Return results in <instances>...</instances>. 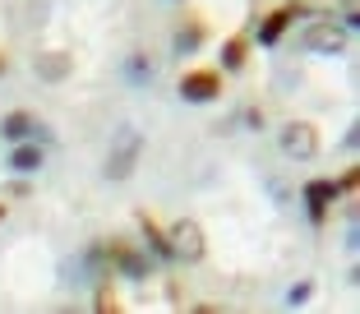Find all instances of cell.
I'll return each mask as SVG.
<instances>
[{
    "label": "cell",
    "instance_id": "obj_1",
    "mask_svg": "<svg viewBox=\"0 0 360 314\" xmlns=\"http://www.w3.org/2000/svg\"><path fill=\"white\" fill-rule=\"evenodd\" d=\"M139 153H143V134H139L134 125H125L116 134V144H111V153H106V180H129Z\"/></svg>",
    "mask_w": 360,
    "mask_h": 314
},
{
    "label": "cell",
    "instance_id": "obj_2",
    "mask_svg": "<svg viewBox=\"0 0 360 314\" xmlns=\"http://www.w3.org/2000/svg\"><path fill=\"white\" fill-rule=\"evenodd\" d=\"M277 148H282L291 162H314L319 157V125H309V120H286L282 134H277Z\"/></svg>",
    "mask_w": 360,
    "mask_h": 314
},
{
    "label": "cell",
    "instance_id": "obj_3",
    "mask_svg": "<svg viewBox=\"0 0 360 314\" xmlns=\"http://www.w3.org/2000/svg\"><path fill=\"white\" fill-rule=\"evenodd\" d=\"M171 259H190V263H199L203 254H208V236H203V227L194 218H180L176 227H171Z\"/></svg>",
    "mask_w": 360,
    "mask_h": 314
},
{
    "label": "cell",
    "instance_id": "obj_4",
    "mask_svg": "<svg viewBox=\"0 0 360 314\" xmlns=\"http://www.w3.org/2000/svg\"><path fill=\"white\" fill-rule=\"evenodd\" d=\"M300 46L314 56H338L342 46H347V28H342L338 19H314L305 32H300Z\"/></svg>",
    "mask_w": 360,
    "mask_h": 314
},
{
    "label": "cell",
    "instance_id": "obj_5",
    "mask_svg": "<svg viewBox=\"0 0 360 314\" xmlns=\"http://www.w3.org/2000/svg\"><path fill=\"white\" fill-rule=\"evenodd\" d=\"M217 93H222V74L217 70H190L180 79V97L185 102H212Z\"/></svg>",
    "mask_w": 360,
    "mask_h": 314
},
{
    "label": "cell",
    "instance_id": "obj_6",
    "mask_svg": "<svg viewBox=\"0 0 360 314\" xmlns=\"http://www.w3.org/2000/svg\"><path fill=\"white\" fill-rule=\"evenodd\" d=\"M32 74L42 79V84H65L70 74H75V56L70 51H37V61H32Z\"/></svg>",
    "mask_w": 360,
    "mask_h": 314
},
{
    "label": "cell",
    "instance_id": "obj_7",
    "mask_svg": "<svg viewBox=\"0 0 360 314\" xmlns=\"http://www.w3.org/2000/svg\"><path fill=\"white\" fill-rule=\"evenodd\" d=\"M0 134L10 139V144H19V139H42L46 130L37 125V120H32L28 111H10V115H5V120H0Z\"/></svg>",
    "mask_w": 360,
    "mask_h": 314
},
{
    "label": "cell",
    "instance_id": "obj_8",
    "mask_svg": "<svg viewBox=\"0 0 360 314\" xmlns=\"http://www.w3.org/2000/svg\"><path fill=\"white\" fill-rule=\"evenodd\" d=\"M111 263H116L125 277H148V259H143V250H134V245H125V241L111 245Z\"/></svg>",
    "mask_w": 360,
    "mask_h": 314
},
{
    "label": "cell",
    "instance_id": "obj_9",
    "mask_svg": "<svg viewBox=\"0 0 360 314\" xmlns=\"http://www.w3.org/2000/svg\"><path fill=\"white\" fill-rule=\"evenodd\" d=\"M305 194H309V218L323 222V218H328V199L338 194V185H333V180H314V185H309Z\"/></svg>",
    "mask_w": 360,
    "mask_h": 314
},
{
    "label": "cell",
    "instance_id": "obj_10",
    "mask_svg": "<svg viewBox=\"0 0 360 314\" xmlns=\"http://www.w3.org/2000/svg\"><path fill=\"white\" fill-rule=\"evenodd\" d=\"M203 37H208V28H203L199 19L180 23V32H176V51H180V56H194V51L203 46Z\"/></svg>",
    "mask_w": 360,
    "mask_h": 314
},
{
    "label": "cell",
    "instance_id": "obj_11",
    "mask_svg": "<svg viewBox=\"0 0 360 314\" xmlns=\"http://www.w3.org/2000/svg\"><path fill=\"white\" fill-rule=\"evenodd\" d=\"M291 19H296V14H291V5H286V10H273V14H268L264 23H259V32H255V37H259L264 46H273L277 37H282V28H286Z\"/></svg>",
    "mask_w": 360,
    "mask_h": 314
},
{
    "label": "cell",
    "instance_id": "obj_12",
    "mask_svg": "<svg viewBox=\"0 0 360 314\" xmlns=\"http://www.w3.org/2000/svg\"><path fill=\"white\" fill-rule=\"evenodd\" d=\"M10 167L23 171V176H28V171H37V167H42V148H37V144H19L10 153Z\"/></svg>",
    "mask_w": 360,
    "mask_h": 314
},
{
    "label": "cell",
    "instance_id": "obj_13",
    "mask_svg": "<svg viewBox=\"0 0 360 314\" xmlns=\"http://www.w3.org/2000/svg\"><path fill=\"white\" fill-rule=\"evenodd\" d=\"M139 227H143V236H148V250H153V254H162V259H171V241L158 231V222H153L148 213H139Z\"/></svg>",
    "mask_w": 360,
    "mask_h": 314
},
{
    "label": "cell",
    "instance_id": "obj_14",
    "mask_svg": "<svg viewBox=\"0 0 360 314\" xmlns=\"http://www.w3.org/2000/svg\"><path fill=\"white\" fill-rule=\"evenodd\" d=\"M222 65L226 70H245V37H231V42L222 46Z\"/></svg>",
    "mask_w": 360,
    "mask_h": 314
},
{
    "label": "cell",
    "instance_id": "obj_15",
    "mask_svg": "<svg viewBox=\"0 0 360 314\" xmlns=\"http://www.w3.org/2000/svg\"><path fill=\"white\" fill-rule=\"evenodd\" d=\"M97 310H102V314L120 310V296H116V291H106V287H102V291H97Z\"/></svg>",
    "mask_w": 360,
    "mask_h": 314
},
{
    "label": "cell",
    "instance_id": "obj_16",
    "mask_svg": "<svg viewBox=\"0 0 360 314\" xmlns=\"http://www.w3.org/2000/svg\"><path fill=\"white\" fill-rule=\"evenodd\" d=\"M167 301L185 310V305H190V301H185V282H176V277H171V282H167Z\"/></svg>",
    "mask_w": 360,
    "mask_h": 314
},
{
    "label": "cell",
    "instance_id": "obj_17",
    "mask_svg": "<svg viewBox=\"0 0 360 314\" xmlns=\"http://www.w3.org/2000/svg\"><path fill=\"white\" fill-rule=\"evenodd\" d=\"M309 291H314V282H309V277H305V282H296V287H291V305H305Z\"/></svg>",
    "mask_w": 360,
    "mask_h": 314
},
{
    "label": "cell",
    "instance_id": "obj_18",
    "mask_svg": "<svg viewBox=\"0 0 360 314\" xmlns=\"http://www.w3.org/2000/svg\"><path fill=\"white\" fill-rule=\"evenodd\" d=\"M333 185H338V189H356V185H360V171H356V167H351V171H347V176H342V180H333Z\"/></svg>",
    "mask_w": 360,
    "mask_h": 314
},
{
    "label": "cell",
    "instance_id": "obj_19",
    "mask_svg": "<svg viewBox=\"0 0 360 314\" xmlns=\"http://www.w3.org/2000/svg\"><path fill=\"white\" fill-rule=\"evenodd\" d=\"M129 74H134V79H143V74H148V61H143V56H134V61H129Z\"/></svg>",
    "mask_w": 360,
    "mask_h": 314
},
{
    "label": "cell",
    "instance_id": "obj_20",
    "mask_svg": "<svg viewBox=\"0 0 360 314\" xmlns=\"http://www.w3.org/2000/svg\"><path fill=\"white\" fill-rule=\"evenodd\" d=\"M5 70H10V61H5V56H0V74H5Z\"/></svg>",
    "mask_w": 360,
    "mask_h": 314
},
{
    "label": "cell",
    "instance_id": "obj_21",
    "mask_svg": "<svg viewBox=\"0 0 360 314\" xmlns=\"http://www.w3.org/2000/svg\"><path fill=\"white\" fill-rule=\"evenodd\" d=\"M0 218H5V203H0Z\"/></svg>",
    "mask_w": 360,
    "mask_h": 314
}]
</instances>
